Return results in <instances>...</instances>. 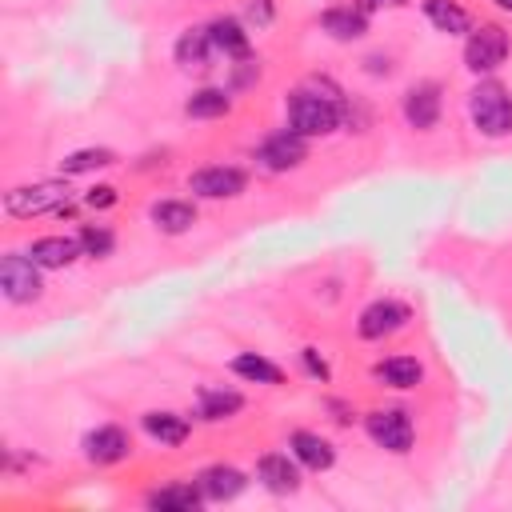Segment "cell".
Instances as JSON below:
<instances>
[{
  "mask_svg": "<svg viewBox=\"0 0 512 512\" xmlns=\"http://www.w3.org/2000/svg\"><path fill=\"white\" fill-rule=\"evenodd\" d=\"M468 116H472L480 136H488V140L508 136L512 132V96H508V88L496 84V80L476 84L472 96H468Z\"/></svg>",
  "mask_w": 512,
  "mask_h": 512,
  "instance_id": "cell-1",
  "label": "cell"
},
{
  "mask_svg": "<svg viewBox=\"0 0 512 512\" xmlns=\"http://www.w3.org/2000/svg\"><path fill=\"white\" fill-rule=\"evenodd\" d=\"M340 124V100L324 96V92H308L296 88L288 96V128H296L300 136H328Z\"/></svg>",
  "mask_w": 512,
  "mask_h": 512,
  "instance_id": "cell-2",
  "label": "cell"
},
{
  "mask_svg": "<svg viewBox=\"0 0 512 512\" xmlns=\"http://www.w3.org/2000/svg\"><path fill=\"white\" fill-rule=\"evenodd\" d=\"M68 184L64 180H36V184H16L4 192V212L16 220H32L44 212H64L68 208Z\"/></svg>",
  "mask_w": 512,
  "mask_h": 512,
  "instance_id": "cell-3",
  "label": "cell"
},
{
  "mask_svg": "<svg viewBox=\"0 0 512 512\" xmlns=\"http://www.w3.org/2000/svg\"><path fill=\"white\" fill-rule=\"evenodd\" d=\"M508 32L500 24H480L468 32L464 40V64L480 76V72H496L504 60H508Z\"/></svg>",
  "mask_w": 512,
  "mask_h": 512,
  "instance_id": "cell-4",
  "label": "cell"
},
{
  "mask_svg": "<svg viewBox=\"0 0 512 512\" xmlns=\"http://www.w3.org/2000/svg\"><path fill=\"white\" fill-rule=\"evenodd\" d=\"M256 160L268 172H292V168H300L308 160V136H300L296 128H276V132H268L260 140Z\"/></svg>",
  "mask_w": 512,
  "mask_h": 512,
  "instance_id": "cell-5",
  "label": "cell"
},
{
  "mask_svg": "<svg viewBox=\"0 0 512 512\" xmlns=\"http://www.w3.org/2000/svg\"><path fill=\"white\" fill-rule=\"evenodd\" d=\"M0 288L12 304H28L40 296V264L32 256H20V252H8L0 260Z\"/></svg>",
  "mask_w": 512,
  "mask_h": 512,
  "instance_id": "cell-6",
  "label": "cell"
},
{
  "mask_svg": "<svg viewBox=\"0 0 512 512\" xmlns=\"http://www.w3.org/2000/svg\"><path fill=\"white\" fill-rule=\"evenodd\" d=\"M364 428H368V436H372L380 448H388V452H408V448H412V436H416L412 416H408L404 408H376V412L364 416Z\"/></svg>",
  "mask_w": 512,
  "mask_h": 512,
  "instance_id": "cell-7",
  "label": "cell"
},
{
  "mask_svg": "<svg viewBox=\"0 0 512 512\" xmlns=\"http://www.w3.org/2000/svg\"><path fill=\"white\" fill-rule=\"evenodd\" d=\"M244 184H248V176H244L240 168H232V164L196 168V172L188 176V192L200 196V200H232V196L244 192Z\"/></svg>",
  "mask_w": 512,
  "mask_h": 512,
  "instance_id": "cell-8",
  "label": "cell"
},
{
  "mask_svg": "<svg viewBox=\"0 0 512 512\" xmlns=\"http://www.w3.org/2000/svg\"><path fill=\"white\" fill-rule=\"evenodd\" d=\"M408 320H412V308L400 304V300H388V296H384V300H372V304L360 312L356 328H360L364 340H384V336L400 332Z\"/></svg>",
  "mask_w": 512,
  "mask_h": 512,
  "instance_id": "cell-9",
  "label": "cell"
},
{
  "mask_svg": "<svg viewBox=\"0 0 512 512\" xmlns=\"http://www.w3.org/2000/svg\"><path fill=\"white\" fill-rule=\"evenodd\" d=\"M128 452H132V444H128V432L120 424H100L84 436V456L92 464H120Z\"/></svg>",
  "mask_w": 512,
  "mask_h": 512,
  "instance_id": "cell-10",
  "label": "cell"
},
{
  "mask_svg": "<svg viewBox=\"0 0 512 512\" xmlns=\"http://www.w3.org/2000/svg\"><path fill=\"white\" fill-rule=\"evenodd\" d=\"M404 120H408L416 132L436 128V120H440V88H436L432 80L412 84V88L404 92Z\"/></svg>",
  "mask_w": 512,
  "mask_h": 512,
  "instance_id": "cell-11",
  "label": "cell"
},
{
  "mask_svg": "<svg viewBox=\"0 0 512 512\" xmlns=\"http://www.w3.org/2000/svg\"><path fill=\"white\" fill-rule=\"evenodd\" d=\"M256 480H260L268 492L288 496V492L300 488V460H288V452H268V456H260V464H256Z\"/></svg>",
  "mask_w": 512,
  "mask_h": 512,
  "instance_id": "cell-12",
  "label": "cell"
},
{
  "mask_svg": "<svg viewBox=\"0 0 512 512\" xmlns=\"http://www.w3.org/2000/svg\"><path fill=\"white\" fill-rule=\"evenodd\" d=\"M196 484H200L204 500H232V496L244 492L248 476H244L240 468H232V464H212V468H204V472L196 476Z\"/></svg>",
  "mask_w": 512,
  "mask_h": 512,
  "instance_id": "cell-13",
  "label": "cell"
},
{
  "mask_svg": "<svg viewBox=\"0 0 512 512\" xmlns=\"http://www.w3.org/2000/svg\"><path fill=\"white\" fill-rule=\"evenodd\" d=\"M28 256H32L40 268H68L76 256H84V248H80V240H72V236H40V240H32Z\"/></svg>",
  "mask_w": 512,
  "mask_h": 512,
  "instance_id": "cell-14",
  "label": "cell"
},
{
  "mask_svg": "<svg viewBox=\"0 0 512 512\" xmlns=\"http://www.w3.org/2000/svg\"><path fill=\"white\" fill-rule=\"evenodd\" d=\"M292 456L304 464V468H312V472H324V468H332V460H336V452H332V444L320 436V432H292Z\"/></svg>",
  "mask_w": 512,
  "mask_h": 512,
  "instance_id": "cell-15",
  "label": "cell"
},
{
  "mask_svg": "<svg viewBox=\"0 0 512 512\" xmlns=\"http://www.w3.org/2000/svg\"><path fill=\"white\" fill-rule=\"evenodd\" d=\"M208 36H212V48L232 56V60H248V32L240 28V20L232 16H216L208 24Z\"/></svg>",
  "mask_w": 512,
  "mask_h": 512,
  "instance_id": "cell-16",
  "label": "cell"
},
{
  "mask_svg": "<svg viewBox=\"0 0 512 512\" xmlns=\"http://www.w3.org/2000/svg\"><path fill=\"white\" fill-rule=\"evenodd\" d=\"M372 376L380 380V384H388V388H416L420 380H424V368H420V360H412V356H388V360H380L376 368H372Z\"/></svg>",
  "mask_w": 512,
  "mask_h": 512,
  "instance_id": "cell-17",
  "label": "cell"
},
{
  "mask_svg": "<svg viewBox=\"0 0 512 512\" xmlns=\"http://www.w3.org/2000/svg\"><path fill=\"white\" fill-rule=\"evenodd\" d=\"M320 28H324L328 36H336V40H360V36L368 32V16H364L356 4H348V8H328V12L320 16Z\"/></svg>",
  "mask_w": 512,
  "mask_h": 512,
  "instance_id": "cell-18",
  "label": "cell"
},
{
  "mask_svg": "<svg viewBox=\"0 0 512 512\" xmlns=\"http://www.w3.org/2000/svg\"><path fill=\"white\" fill-rule=\"evenodd\" d=\"M204 500L200 484H164L156 492H148V508L156 512H192Z\"/></svg>",
  "mask_w": 512,
  "mask_h": 512,
  "instance_id": "cell-19",
  "label": "cell"
},
{
  "mask_svg": "<svg viewBox=\"0 0 512 512\" xmlns=\"http://www.w3.org/2000/svg\"><path fill=\"white\" fill-rule=\"evenodd\" d=\"M152 224L160 232H168V236H180V232H188L196 224V208L188 200H156L152 204Z\"/></svg>",
  "mask_w": 512,
  "mask_h": 512,
  "instance_id": "cell-20",
  "label": "cell"
},
{
  "mask_svg": "<svg viewBox=\"0 0 512 512\" xmlns=\"http://www.w3.org/2000/svg\"><path fill=\"white\" fill-rule=\"evenodd\" d=\"M240 408H244V396L236 388H220V384L200 388V420H228Z\"/></svg>",
  "mask_w": 512,
  "mask_h": 512,
  "instance_id": "cell-21",
  "label": "cell"
},
{
  "mask_svg": "<svg viewBox=\"0 0 512 512\" xmlns=\"http://www.w3.org/2000/svg\"><path fill=\"white\" fill-rule=\"evenodd\" d=\"M424 16H428L440 32H448V36L472 32V20H468V12H464L456 0H424Z\"/></svg>",
  "mask_w": 512,
  "mask_h": 512,
  "instance_id": "cell-22",
  "label": "cell"
},
{
  "mask_svg": "<svg viewBox=\"0 0 512 512\" xmlns=\"http://www.w3.org/2000/svg\"><path fill=\"white\" fill-rule=\"evenodd\" d=\"M184 112L192 120H216V116H228L232 112V100L224 88H196L188 100H184Z\"/></svg>",
  "mask_w": 512,
  "mask_h": 512,
  "instance_id": "cell-23",
  "label": "cell"
},
{
  "mask_svg": "<svg viewBox=\"0 0 512 512\" xmlns=\"http://www.w3.org/2000/svg\"><path fill=\"white\" fill-rule=\"evenodd\" d=\"M208 52H212L208 28H184V32H180V40H176V64H184V68H204V64H208Z\"/></svg>",
  "mask_w": 512,
  "mask_h": 512,
  "instance_id": "cell-24",
  "label": "cell"
},
{
  "mask_svg": "<svg viewBox=\"0 0 512 512\" xmlns=\"http://www.w3.org/2000/svg\"><path fill=\"white\" fill-rule=\"evenodd\" d=\"M144 432L160 444H184L188 440V420L176 412H144Z\"/></svg>",
  "mask_w": 512,
  "mask_h": 512,
  "instance_id": "cell-25",
  "label": "cell"
},
{
  "mask_svg": "<svg viewBox=\"0 0 512 512\" xmlns=\"http://www.w3.org/2000/svg\"><path fill=\"white\" fill-rule=\"evenodd\" d=\"M232 372L244 376V380H252V384H280L284 380V372L268 356H260V352H240L232 360Z\"/></svg>",
  "mask_w": 512,
  "mask_h": 512,
  "instance_id": "cell-26",
  "label": "cell"
},
{
  "mask_svg": "<svg viewBox=\"0 0 512 512\" xmlns=\"http://www.w3.org/2000/svg\"><path fill=\"white\" fill-rule=\"evenodd\" d=\"M116 164V152L112 148H76L60 160V172L64 176H80V172H92V168H108Z\"/></svg>",
  "mask_w": 512,
  "mask_h": 512,
  "instance_id": "cell-27",
  "label": "cell"
},
{
  "mask_svg": "<svg viewBox=\"0 0 512 512\" xmlns=\"http://www.w3.org/2000/svg\"><path fill=\"white\" fill-rule=\"evenodd\" d=\"M76 240H80L84 256H92V260H100V256H112V248H116V236H112L104 224H84Z\"/></svg>",
  "mask_w": 512,
  "mask_h": 512,
  "instance_id": "cell-28",
  "label": "cell"
},
{
  "mask_svg": "<svg viewBox=\"0 0 512 512\" xmlns=\"http://www.w3.org/2000/svg\"><path fill=\"white\" fill-rule=\"evenodd\" d=\"M84 204L96 208V212H100V208H112V204H116V188H112V184H96V188L84 192Z\"/></svg>",
  "mask_w": 512,
  "mask_h": 512,
  "instance_id": "cell-29",
  "label": "cell"
},
{
  "mask_svg": "<svg viewBox=\"0 0 512 512\" xmlns=\"http://www.w3.org/2000/svg\"><path fill=\"white\" fill-rule=\"evenodd\" d=\"M300 356H304V368H308L316 380H328V376H332V372H328V364H324V356H316V348H304Z\"/></svg>",
  "mask_w": 512,
  "mask_h": 512,
  "instance_id": "cell-30",
  "label": "cell"
},
{
  "mask_svg": "<svg viewBox=\"0 0 512 512\" xmlns=\"http://www.w3.org/2000/svg\"><path fill=\"white\" fill-rule=\"evenodd\" d=\"M396 4H404V0H356V8L368 16V12H376V8H396Z\"/></svg>",
  "mask_w": 512,
  "mask_h": 512,
  "instance_id": "cell-31",
  "label": "cell"
},
{
  "mask_svg": "<svg viewBox=\"0 0 512 512\" xmlns=\"http://www.w3.org/2000/svg\"><path fill=\"white\" fill-rule=\"evenodd\" d=\"M496 4H500V8H504V12H512V0H496Z\"/></svg>",
  "mask_w": 512,
  "mask_h": 512,
  "instance_id": "cell-32",
  "label": "cell"
}]
</instances>
